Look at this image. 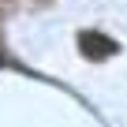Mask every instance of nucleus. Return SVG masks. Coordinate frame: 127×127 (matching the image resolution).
<instances>
[{
	"mask_svg": "<svg viewBox=\"0 0 127 127\" xmlns=\"http://www.w3.org/2000/svg\"><path fill=\"white\" fill-rule=\"evenodd\" d=\"M79 49H82L90 60H105V56L116 52V41L105 37V34H97V30H82V34H79Z\"/></svg>",
	"mask_w": 127,
	"mask_h": 127,
	"instance_id": "nucleus-1",
	"label": "nucleus"
}]
</instances>
